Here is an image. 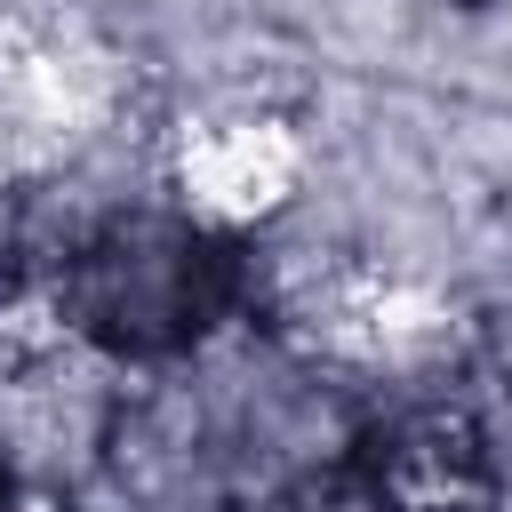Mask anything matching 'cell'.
<instances>
[{
  "label": "cell",
  "instance_id": "1",
  "mask_svg": "<svg viewBox=\"0 0 512 512\" xmlns=\"http://www.w3.org/2000/svg\"><path fill=\"white\" fill-rule=\"evenodd\" d=\"M232 296H240L232 248L192 224L112 216L64 256V320L120 360L192 352Z\"/></svg>",
  "mask_w": 512,
  "mask_h": 512
}]
</instances>
